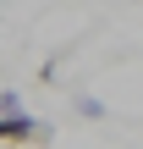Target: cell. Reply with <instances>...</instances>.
Masks as SVG:
<instances>
[{"label": "cell", "instance_id": "1", "mask_svg": "<svg viewBox=\"0 0 143 149\" xmlns=\"http://www.w3.org/2000/svg\"><path fill=\"white\" fill-rule=\"evenodd\" d=\"M33 138H44V127L28 111H0V144H33Z\"/></svg>", "mask_w": 143, "mask_h": 149}, {"label": "cell", "instance_id": "2", "mask_svg": "<svg viewBox=\"0 0 143 149\" xmlns=\"http://www.w3.org/2000/svg\"><path fill=\"white\" fill-rule=\"evenodd\" d=\"M0 149H28V144H0Z\"/></svg>", "mask_w": 143, "mask_h": 149}]
</instances>
